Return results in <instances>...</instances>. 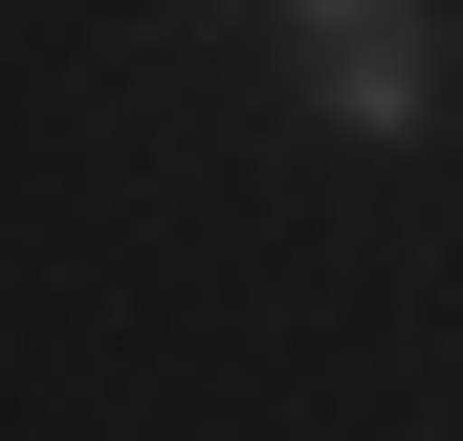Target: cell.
<instances>
[{"instance_id": "cell-1", "label": "cell", "mask_w": 463, "mask_h": 441, "mask_svg": "<svg viewBox=\"0 0 463 441\" xmlns=\"http://www.w3.org/2000/svg\"><path fill=\"white\" fill-rule=\"evenodd\" d=\"M287 44H309V89H331V133H354V155H420V110H441L420 0H287Z\"/></svg>"}]
</instances>
